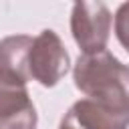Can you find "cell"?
I'll return each mask as SVG.
<instances>
[{"label":"cell","mask_w":129,"mask_h":129,"mask_svg":"<svg viewBox=\"0 0 129 129\" xmlns=\"http://www.w3.org/2000/svg\"><path fill=\"white\" fill-rule=\"evenodd\" d=\"M73 81L87 99L129 111V69L107 48L93 54H81L73 69Z\"/></svg>","instance_id":"6da1fadb"},{"label":"cell","mask_w":129,"mask_h":129,"mask_svg":"<svg viewBox=\"0 0 129 129\" xmlns=\"http://www.w3.org/2000/svg\"><path fill=\"white\" fill-rule=\"evenodd\" d=\"M26 67H28V77L42 87H54L69 73L71 58L60 36L54 30L44 28L38 36L32 38Z\"/></svg>","instance_id":"7a4b0ae2"},{"label":"cell","mask_w":129,"mask_h":129,"mask_svg":"<svg viewBox=\"0 0 129 129\" xmlns=\"http://www.w3.org/2000/svg\"><path fill=\"white\" fill-rule=\"evenodd\" d=\"M113 16L103 2H77L71 12V32L83 54L105 50Z\"/></svg>","instance_id":"3957f363"},{"label":"cell","mask_w":129,"mask_h":129,"mask_svg":"<svg viewBox=\"0 0 129 129\" xmlns=\"http://www.w3.org/2000/svg\"><path fill=\"white\" fill-rule=\"evenodd\" d=\"M32 36L12 34L0 40V83L6 87H26L28 77V48Z\"/></svg>","instance_id":"277c9868"},{"label":"cell","mask_w":129,"mask_h":129,"mask_svg":"<svg viewBox=\"0 0 129 129\" xmlns=\"http://www.w3.org/2000/svg\"><path fill=\"white\" fill-rule=\"evenodd\" d=\"M38 115L26 87H0V129H36Z\"/></svg>","instance_id":"5b68a950"},{"label":"cell","mask_w":129,"mask_h":129,"mask_svg":"<svg viewBox=\"0 0 129 129\" xmlns=\"http://www.w3.org/2000/svg\"><path fill=\"white\" fill-rule=\"evenodd\" d=\"M67 115L83 129H127L129 123V111H121L93 99H81L73 103Z\"/></svg>","instance_id":"8992f818"},{"label":"cell","mask_w":129,"mask_h":129,"mask_svg":"<svg viewBox=\"0 0 129 129\" xmlns=\"http://www.w3.org/2000/svg\"><path fill=\"white\" fill-rule=\"evenodd\" d=\"M58 129H83L77 121H73L69 115H64L62 117V121H60V125H58Z\"/></svg>","instance_id":"52a82bcc"},{"label":"cell","mask_w":129,"mask_h":129,"mask_svg":"<svg viewBox=\"0 0 129 129\" xmlns=\"http://www.w3.org/2000/svg\"><path fill=\"white\" fill-rule=\"evenodd\" d=\"M0 87H6V85H2V83H0ZM18 89H22V87H18Z\"/></svg>","instance_id":"ba28073f"}]
</instances>
